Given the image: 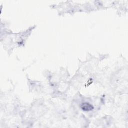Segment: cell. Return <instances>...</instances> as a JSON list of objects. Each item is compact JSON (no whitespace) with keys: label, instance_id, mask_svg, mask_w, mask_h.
Wrapping results in <instances>:
<instances>
[{"label":"cell","instance_id":"obj_1","mask_svg":"<svg viewBox=\"0 0 128 128\" xmlns=\"http://www.w3.org/2000/svg\"><path fill=\"white\" fill-rule=\"evenodd\" d=\"M81 108L84 111H90L93 109V106L88 103L84 102L82 104Z\"/></svg>","mask_w":128,"mask_h":128}]
</instances>
